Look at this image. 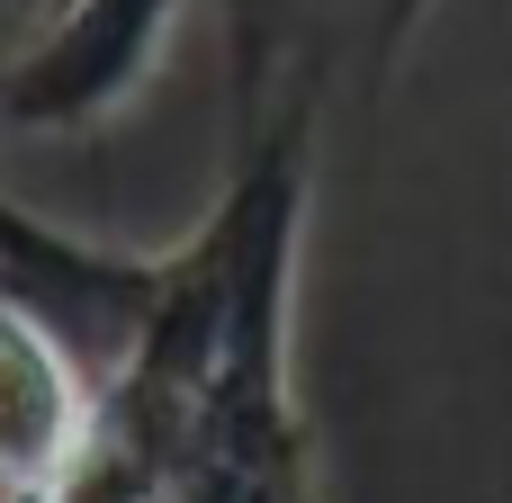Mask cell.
I'll use <instances>...</instances> for the list:
<instances>
[{"mask_svg":"<svg viewBox=\"0 0 512 503\" xmlns=\"http://www.w3.org/2000/svg\"><path fill=\"white\" fill-rule=\"evenodd\" d=\"M324 90L333 81H297L279 99V117L261 126V144L225 162V198H234V315H225V351L207 369V396H198V423H189V468H180L171 503H324L315 423H306L297 369H288L297 243H306Z\"/></svg>","mask_w":512,"mask_h":503,"instance_id":"1","label":"cell"},{"mask_svg":"<svg viewBox=\"0 0 512 503\" xmlns=\"http://www.w3.org/2000/svg\"><path fill=\"white\" fill-rule=\"evenodd\" d=\"M180 279V243L171 252H126V243H90L36 207H18L0 189V306L27 315L99 396L135 369V351L153 342L162 306Z\"/></svg>","mask_w":512,"mask_h":503,"instance_id":"2","label":"cell"},{"mask_svg":"<svg viewBox=\"0 0 512 503\" xmlns=\"http://www.w3.org/2000/svg\"><path fill=\"white\" fill-rule=\"evenodd\" d=\"M180 0H54L0 54V135H90L144 99Z\"/></svg>","mask_w":512,"mask_h":503,"instance_id":"3","label":"cell"},{"mask_svg":"<svg viewBox=\"0 0 512 503\" xmlns=\"http://www.w3.org/2000/svg\"><path fill=\"white\" fill-rule=\"evenodd\" d=\"M351 9H360V36H369L378 0H216V36H225V162L261 144V126L279 117V99L297 81H333L342 45H351Z\"/></svg>","mask_w":512,"mask_h":503,"instance_id":"4","label":"cell"},{"mask_svg":"<svg viewBox=\"0 0 512 503\" xmlns=\"http://www.w3.org/2000/svg\"><path fill=\"white\" fill-rule=\"evenodd\" d=\"M99 423V387L27 324L0 306V495H54Z\"/></svg>","mask_w":512,"mask_h":503,"instance_id":"5","label":"cell"},{"mask_svg":"<svg viewBox=\"0 0 512 503\" xmlns=\"http://www.w3.org/2000/svg\"><path fill=\"white\" fill-rule=\"evenodd\" d=\"M432 18V0H378V27H369V90L396 72V54L414 45V27Z\"/></svg>","mask_w":512,"mask_h":503,"instance_id":"6","label":"cell"}]
</instances>
